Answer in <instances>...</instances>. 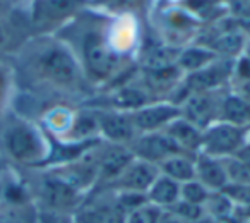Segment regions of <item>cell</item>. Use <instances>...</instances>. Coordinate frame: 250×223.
Returning <instances> with one entry per match:
<instances>
[{"mask_svg":"<svg viewBox=\"0 0 250 223\" xmlns=\"http://www.w3.org/2000/svg\"><path fill=\"white\" fill-rule=\"evenodd\" d=\"M233 62L235 60L219 57L209 66L187 74L184 79V89L187 91V96L192 93H212L221 88L233 76Z\"/></svg>","mask_w":250,"mask_h":223,"instance_id":"obj_7","label":"cell"},{"mask_svg":"<svg viewBox=\"0 0 250 223\" xmlns=\"http://www.w3.org/2000/svg\"><path fill=\"white\" fill-rule=\"evenodd\" d=\"M0 223H38V215L33 202L21 206L0 202Z\"/></svg>","mask_w":250,"mask_h":223,"instance_id":"obj_25","label":"cell"},{"mask_svg":"<svg viewBox=\"0 0 250 223\" xmlns=\"http://www.w3.org/2000/svg\"><path fill=\"white\" fill-rule=\"evenodd\" d=\"M231 223H250V222H231Z\"/></svg>","mask_w":250,"mask_h":223,"instance_id":"obj_43","label":"cell"},{"mask_svg":"<svg viewBox=\"0 0 250 223\" xmlns=\"http://www.w3.org/2000/svg\"><path fill=\"white\" fill-rule=\"evenodd\" d=\"M83 59L86 72L93 79H108L117 69L118 57L115 50L101 38L98 33L91 31L83 40Z\"/></svg>","mask_w":250,"mask_h":223,"instance_id":"obj_5","label":"cell"},{"mask_svg":"<svg viewBox=\"0 0 250 223\" xmlns=\"http://www.w3.org/2000/svg\"><path fill=\"white\" fill-rule=\"evenodd\" d=\"M247 129L218 120L202 131L201 153L214 158H228L240 153L247 144Z\"/></svg>","mask_w":250,"mask_h":223,"instance_id":"obj_3","label":"cell"},{"mask_svg":"<svg viewBox=\"0 0 250 223\" xmlns=\"http://www.w3.org/2000/svg\"><path fill=\"white\" fill-rule=\"evenodd\" d=\"M117 206L125 213V216L132 213L134 209L147 204V198L143 192H132V191H115L113 194Z\"/></svg>","mask_w":250,"mask_h":223,"instance_id":"obj_32","label":"cell"},{"mask_svg":"<svg viewBox=\"0 0 250 223\" xmlns=\"http://www.w3.org/2000/svg\"><path fill=\"white\" fill-rule=\"evenodd\" d=\"M0 143L5 155L14 163L24 167H40L50 158L52 148L43 131L21 117L9 120L0 133Z\"/></svg>","mask_w":250,"mask_h":223,"instance_id":"obj_1","label":"cell"},{"mask_svg":"<svg viewBox=\"0 0 250 223\" xmlns=\"http://www.w3.org/2000/svg\"><path fill=\"white\" fill-rule=\"evenodd\" d=\"M243 53H245L247 57H250V40L245 43V48H243Z\"/></svg>","mask_w":250,"mask_h":223,"instance_id":"obj_40","label":"cell"},{"mask_svg":"<svg viewBox=\"0 0 250 223\" xmlns=\"http://www.w3.org/2000/svg\"><path fill=\"white\" fill-rule=\"evenodd\" d=\"M182 115V108L173 101H161V103H147L143 108L132 113L134 126L137 133H156L163 131L171 120Z\"/></svg>","mask_w":250,"mask_h":223,"instance_id":"obj_11","label":"cell"},{"mask_svg":"<svg viewBox=\"0 0 250 223\" xmlns=\"http://www.w3.org/2000/svg\"><path fill=\"white\" fill-rule=\"evenodd\" d=\"M235 94H238L240 98L250 101V81H245V83H238L236 84V91Z\"/></svg>","mask_w":250,"mask_h":223,"instance_id":"obj_37","label":"cell"},{"mask_svg":"<svg viewBox=\"0 0 250 223\" xmlns=\"http://www.w3.org/2000/svg\"><path fill=\"white\" fill-rule=\"evenodd\" d=\"M195 223H221V222H218V220H216V218H212V216H209L208 213H206V215L202 216L201 220H197V222H195Z\"/></svg>","mask_w":250,"mask_h":223,"instance_id":"obj_39","label":"cell"},{"mask_svg":"<svg viewBox=\"0 0 250 223\" xmlns=\"http://www.w3.org/2000/svg\"><path fill=\"white\" fill-rule=\"evenodd\" d=\"M163 133L167 134L168 137H171L173 143L187 155L195 156L197 153H201L202 129H199L197 126L188 122V120L184 119L182 115L178 117V119L171 120L163 129Z\"/></svg>","mask_w":250,"mask_h":223,"instance_id":"obj_13","label":"cell"},{"mask_svg":"<svg viewBox=\"0 0 250 223\" xmlns=\"http://www.w3.org/2000/svg\"><path fill=\"white\" fill-rule=\"evenodd\" d=\"M147 202L160 209H170L180 199V184L167 175H161L153 182L149 191L146 192Z\"/></svg>","mask_w":250,"mask_h":223,"instance_id":"obj_17","label":"cell"},{"mask_svg":"<svg viewBox=\"0 0 250 223\" xmlns=\"http://www.w3.org/2000/svg\"><path fill=\"white\" fill-rule=\"evenodd\" d=\"M87 0H31L29 21L33 28L45 31L74 16Z\"/></svg>","mask_w":250,"mask_h":223,"instance_id":"obj_6","label":"cell"},{"mask_svg":"<svg viewBox=\"0 0 250 223\" xmlns=\"http://www.w3.org/2000/svg\"><path fill=\"white\" fill-rule=\"evenodd\" d=\"M2 192H4V178L0 175V202H2Z\"/></svg>","mask_w":250,"mask_h":223,"instance_id":"obj_41","label":"cell"},{"mask_svg":"<svg viewBox=\"0 0 250 223\" xmlns=\"http://www.w3.org/2000/svg\"><path fill=\"white\" fill-rule=\"evenodd\" d=\"M146 81H147V86L151 89H171V88L177 84V81L180 79L182 72L178 69L177 64L173 66H168V67H161V69H151L146 70Z\"/></svg>","mask_w":250,"mask_h":223,"instance_id":"obj_23","label":"cell"},{"mask_svg":"<svg viewBox=\"0 0 250 223\" xmlns=\"http://www.w3.org/2000/svg\"><path fill=\"white\" fill-rule=\"evenodd\" d=\"M12 45V31L5 24L4 18H0V52H5Z\"/></svg>","mask_w":250,"mask_h":223,"instance_id":"obj_36","label":"cell"},{"mask_svg":"<svg viewBox=\"0 0 250 223\" xmlns=\"http://www.w3.org/2000/svg\"><path fill=\"white\" fill-rule=\"evenodd\" d=\"M96 131L100 133L98 113H94V112H81V113H74V122L67 137L72 141H84L86 137H91V134H94Z\"/></svg>","mask_w":250,"mask_h":223,"instance_id":"obj_24","label":"cell"},{"mask_svg":"<svg viewBox=\"0 0 250 223\" xmlns=\"http://www.w3.org/2000/svg\"><path fill=\"white\" fill-rule=\"evenodd\" d=\"M129 148L136 158L149 161V163H154V165L163 163L165 160H168L170 156H175V155H187L185 151H182L180 148L173 143V139L168 137L163 131L139 134V136L130 143Z\"/></svg>","mask_w":250,"mask_h":223,"instance_id":"obj_8","label":"cell"},{"mask_svg":"<svg viewBox=\"0 0 250 223\" xmlns=\"http://www.w3.org/2000/svg\"><path fill=\"white\" fill-rule=\"evenodd\" d=\"M14 94V72L9 66L0 64V120L7 113Z\"/></svg>","mask_w":250,"mask_h":223,"instance_id":"obj_29","label":"cell"},{"mask_svg":"<svg viewBox=\"0 0 250 223\" xmlns=\"http://www.w3.org/2000/svg\"><path fill=\"white\" fill-rule=\"evenodd\" d=\"M209 196H211V191H209L206 185H202L197 178L180 184V199L182 201L204 206L206 201L209 199Z\"/></svg>","mask_w":250,"mask_h":223,"instance_id":"obj_30","label":"cell"},{"mask_svg":"<svg viewBox=\"0 0 250 223\" xmlns=\"http://www.w3.org/2000/svg\"><path fill=\"white\" fill-rule=\"evenodd\" d=\"M4 14H5V9H4V5L0 4V18H4Z\"/></svg>","mask_w":250,"mask_h":223,"instance_id":"obj_42","label":"cell"},{"mask_svg":"<svg viewBox=\"0 0 250 223\" xmlns=\"http://www.w3.org/2000/svg\"><path fill=\"white\" fill-rule=\"evenodd\" d=\"M160 215H161V209L147 202V204L141 206V208L134 209L132 213H129V215L125 216L124 223H156Z\"/></svg>","mask_w":250,"mask_h":223,"instance_id":"obj_33","label":"cell"},{"mask_svg":"<svg viewBox=\"0 0 250 223\" xmlns=\"http://www.w3.org/2000/svg\"><path fill=\"white\" fill-rule=\"evenodd\" d=\"M223 163L228 175V184L250 185V161L235 155V156L223 158Z\"/></svg>","mask_w":250,"mask_h":223,"instance_id":"obj_28","label":"cell"},{"mask_svg":"<svg viewBox=\"0 0 250 223\" xmlns=\"http://www.w3.org/2000/svg\"><path fill=\"white\" fill-rule=\"evenodd\" d=\"M216 59H219V57L209 46H188V48L180 50L177 57V66L182 72L192 74L202 67L209 66Z\"/></svg>","mask_w":250,"mask_h":223,"instance_id":"obj_20","label":"cell"},{"mask_svg":"<svg viewBox=\"0 0 250 223\" xmlns=\"http://www.w3.org/2000/svg\"><path fill=\"white\" fill-rule=\"evenodd\" d=\"M29 69L43 83L55 88H74L81 81V66L72 50L62 42H48L29 57Z\"/></svg>","mask_w":250,"mask_h":223,"instance_id":"obj_2","label":"cell"},{"mask_svg":"<svg viewBox=\"0 0 250 223\" xmlns=\"http://www.w3.org/2000/svg\"><path fill=\"white\" fill-rule=\"evenodd\" d=\"M168 211H171L182 223H195L197 220H201L206 215L204 206L201 204H192V202L182 201L178 199Z\"/></svg>","mask_w":250,"mask_h":223,"instance_id":"obj_31","label":"cell"},{"mask_svg":"<svg viewBox=\"0 0 250 223\" xmlns=\"http://www.w3.org/2000/svg\"><path fill=\"white\" fill-rule=\"evenodd\" d=\"M81 192L74 187L70 182H67L59 174H48L43 177L38 189V201L43 208L53 215H63L70 211L81 202Z\"/></svg>","mask_w":250,"mask_h":223,"instance_id":"obj_4","label":"cell"},{"mask_svg":"<svg viewBox=\"0 0 250 223\" xmlns=\"http://www.w3.org/2000/svg\"><path fill=\"white\" fill-rule=\"evenodd\" d=\"M72 223H76V220H74V222H72Z\"/></svg>","mask_w":250,"mask_h":223,"instance_id":"obj_45","label":"cell"},{"mask_svg":"<svg viewBox=\"0 0 250 223\" xmlns=\"http://www.w3.org/2000/svg\"><path fill=\"white\" fill-rule=\"evenodd\" d=\"M0 174H2V160H0Z\"/></svg>","mask_w":250,"mask_h":223,"instance_id":"obj_44","label":"cell"},{"mask_svg":"<svg viewBox=\"0 0 250 223\" xmlns=\"http://www.w3.org/2000/svg\"><path fill=\"white\" fill-rule=\"evenodd\" d=\"M195 178L211 192L221 191L228 184V175L221 158L209 156L204 153L195 155Z\"/></svg>","mask_w":250,"mask_h":223,"instance_id":"obj_15","label":"cell"},{"mask_svg":"<svg viewBox=\"0 0 250 223\" xmlns=\"http://www.w3.org/2000/svg\"><path fill=\"white\" fill-rule=\"evenodd\" d=\"M235 206H250V185L226 184L221 189Z\"/></svg>","mask_w":250,"mask_h":223,"instance_id":"obj_34","label":"cell"},{"mask_svg":"<svg viewBox=\"0 0 250 223\" xmlns=\"http://www.w3.org/2000/svg\"><path fill=\"white\" fill-rule=\"evenodd\" d=\"M221 103L223 98L212 93H192L180 105L182 117L197 126L199 129H208L214 122L221 120Z\"/></svg>","mask_w":250,"mask_h":223,"instance_id":"obj_9","label":"cell"},{"mask_svg":"<svg viewBox=\"0 0 250 223\" xmlns=\"http://www.w3.org/2000/svg\"><path fill=\"white\" fill-rule=\"evenodd\" d=\"M149 103V96L144 89L137 86H122L111 94V105L113 110L134 113L136 110L143 108Z\"/></svg>","mask_w":250,"mask_h":223,"instance_id":"obj_21","label":"cell"},{"mask_svg":"<svg viewBox=\"0 0 250 223\" xmlns=\"http://www.w3.org/2000/svg\"><path fill=\"white\" fill-rule=\"evenodd\" d=\"M158 167H160L161 175H167L168 178L178 182V184L195 178V156L192 155H175Z\"/></svg>","mask_w":250,"mask_h":223,"instance_id":"obj_18","label":"cell"},{"mask_svg":"<svg viewBox=\"0 0 250 223\" xmlns=\"http://www.w3.org/2000/svg\"><path fill=\"white\" fill-rule=\"evenodd\" d=\"M238 83H245L250 81V57H247L245 53L238 57L233 62V76Z\"/></svg>","mask_w":250,"mask_h":223,"instance_id":"obj_35","label":"cell"},{"mask_svg":"<svg viewBox=\"0 0 250 223\" xmlns=\"http://www.w3.org/2000/svg\"><path fill=\"white\" fill-rule=\"evenodd\" d=\"M125 213L115 202V198L91 201L81 208L76 223H124Z\"/></svg>","mask_w":250,"mask_h":223,"instance_id":"obj_14","label":"cell"},{"mask_svg":"<svg viewBox=\"0 0 250 223\" xmlns=\"http://www.w3.org/2000/svg\"><path fill=\"white\" fill-rule=\"evenodd\" d=\"M136 156L129 146L111 144L108 150L103 151L100 161H98V177H101L103 180L115 182L118 175L129 167V163Z\"/></svg>","mask_w":250,"mask_h":223,"instance_id":"obj_16","label":"cell"},{"mask_svg":"<svg viewBox=\"0 0 250 223\" xmlns=\"http://www.w3.org/2000/svg\"><path fill=\"white\" fill-rule=\"evenodd\" d=\"M72 122H74V113L67 110V108L57 107L45 113L46 129L52 134H55V136H67L70 127H72Z\"/></svg>","mask_w":250,"mask_h":223,"instance_id":"obj_26","label":"cell"},{"mask_svg":"<svg viewBox=\"0 0 250 223\" xmlns=\"http://www.w3.org/2000/svg\"><path fill=\"white\" fill-rule=\"evenodd\" d=\"M160 177V167L149 161L134 158L120 175L117 177L115 191H132V192H143L146 194L153 182Z\"/></svg>","mask_w":250,"mask_h":223,"instance_id":"obj_12","label":"cell"},{"mask_svg":"<svg viewBox=\"0 0 250 223\" xmlns=\"http://www.w3.org/2000/svg\"><path fill=\"white\" fill-rule=\"evenodd\" d=\"M156 223H182V222L171 211H168V209H161V215H160V218H158Z\"/></svg>","mask_w":250,"mask_h":223,"instance_id":"obj_38","label":"cell"},{"mask_svg":"<svg viewBox=\"0 0 250 223\" xmlns=\"http://www.w3.org/2000/svg\"><path fill=\"white\" fill-rule=\"evenodd\" d=\"M221 120L236 127L250 126V101L240 98L238 94L229 93L223 98Z\"/></svg>","mask_w":250,"mask_h":223,"instance_id":"obj_19","label":"cell"},{"mask_svg":"<svg viewBox=\"0 0 250 223\" xmlns=\"http://www.w3.org/2000/svg\"><path fill=\"white\" fill-rule=\"evenodd\" d=\"M98 127L104 139L110 141L111 144L130 146V143L139 136L134 126L132 113H127V112H98Z\"/></svg>","mask_w":250,"mask_h":223,"instance_id":"obj_10","label":"cell"},{"mask_svg":"<svg viewBox=\"0 0 250 223\" xmlns=\"http://www.w3.org/2000/svg\"><path fill=\"white\" fill-rule=\"evenodd\" d=\"M209 48L218 57L231 59V57L243 52V48H245V40H243V36L238 35V33H226V35L219 36Z\"/></svg>","mask_w":250,"mask_h":223,"instance_id":"obj_27","label":"cell"},{"mask_svg":"<svg viewBox=\"0 0 250 223\" xmlns=\"http://www.w3.org/2000/svg\"><path fill=\"white\" fill-rule=\"evenodd\" d=\"M204 209L209 216H212L221 223H231L233 216H235V204L223 191L211 192V196L204 204Z\"/></svg>","mask_w":250,"mask_h":223,"instance_id":"obj_22","label":"cell"}]
</instances>
